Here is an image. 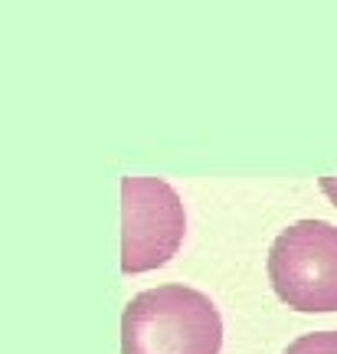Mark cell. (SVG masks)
Masks as SVG:
<instances>
[{
    "label": "cell",
    "instance_id": "obj_5",
    "mask_svg": "<svg viewBox=\"0 0 337 354\" xmlns=\"http://www.w3.org/2000/svg\"><path fill=\"white\" fill-rule=\"evenodd\" d=\"M318 187L325 190V197L337 207V177H321V180H318Z\"/></svg>",
    "mask_w": 337,
    "mask_h": 354
},
{
    "label": "cell",
    "instance_id": "obj_4",
    "mask_svg": "<svg viewBox=\"0 0 337 354\" xmlns=\"http://www.w3.org/2000/svg\"><path fill=\"white\" fill-rule=\"evenodd\" d=\"M282 354H337V331H308L295 338Z\"/></svg>",
    "mask_w": 337,
    "mask_h": 354
},
{
    "label": "cell",
    "instance_id": "obj_2",
    "mask_svg": "<svg viewBox=\"0 0 337 354\" xmlns=\"http://www.w3.org/2000/svg\"><path fill=\"white\" fill-rule=\"evenodd\" d=\"M269 282L275 295L295 308L337 312V227L327 220H298L275 236L269 250Z\"/></svg>",
    "mask_w": 337,
    "mask_h": 354
},
{
    "label": "cell",
    "instance_id": "obj_3",
    "mask_svg": "<svg viewBox=\"0 0 337 354\" xmlns=\"http://www.w3.org/2000/svg\"><path fill=\"white\" fill-rule=\"evenodd\" d=\"M187 233L184 201L164 177H122V272L171 263Z\"/></svg>",
    "mask_w": 337,
    "mask_h": 354
},
{
    "label": "cell",
    "instance_id": "obj_1",
    "mask_svg": "<svg viewBox=\"0 0 337 354\" xmlns=\"http://www.w3.org/2000/svg\"><path fill=\"white\" fill-rule=\"evenodd\" d=\"M223 315L190 286H157L135 295L122 315V354H220Z\"/></svg>",
    "mask_w": 337,
    "mask_h": 354
}]
</instances>
